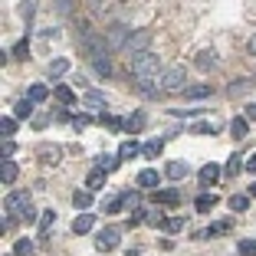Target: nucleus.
Instances as JSON below:
<instances>
[{"label": "nucleus", "mask_w": 256, "mask_h": 256, "mask_svg": "<svg viewBox=\"0 0 256 256\" xmlns=\"http://www.w3.org/2000/svg\"><path fill=\"white\" fill-rule=\"evenodd\" d=\"M60 158H62V148L60 144H43V148H40V161H43V164H60Z\"/></svg>", "instance_id": "14"}, {"label": "nucleus", "mask_w": 256, "mask_h": 256, "mask_svg": "<svg viewBox=\"0 0 256 256\" xmlns=\"http://www.w3.org/2000/svg\"><path fill=\"white\" fill-rule=\"evenodd\" d=\"M240 168H246V164H243V158H240V154H234V158L226 161L224 174H226V178H236V174H240Z\"/></svg>", "instance_id": "32"}, {"label": "nucleus", "mask_w": 256, "mask_h": 256, "mask_svg": "<svg viewBox=\"0 0 256 256\" xmlns=\"http://www.w3.org/2000/svg\"><path fill=\"white\" fill-rule=\"evenodd\" d=\"M188 161H168V168H164V178L168 181H184L188 178Z\"/></svg>", "instance_id": "11"}, {"label": "nucleus", "mask_w": 256, "mask_h": 256, "mask_svg": "<svg viewBox=\"0 0 256 256\" xmlns=\"http://www.w3.org/2000/svg\"><path fill=\"white\" fill-rule=\"evenodd\" d=\"M14 226H16V217L4 210V217H0V234H7V230H14Z\"/></svg>", "instance_id": "39"}, {"label": "nucleus", "mask_w": 256, "mask_h": 256, "mask_svg": "<svg viewBox=\"0 0 256 256\" xmlns=\"http://www.w3.org/2000/svg\"><path fill=\"white\" fill-rule=\"evenodd\" d=\"M148 40H151L148 30L132 33V40H128V46H125V53H132V60H135V56H142V53H148Z\"/></svg>", "instance_id": "8"}, {"label": "nucleus", "mask_w": 256, "mask_h": 256, "mask_svg": "<svg viewBox=\"0 0 256 256\" xmlns=\"http://www.w3.org/2000/svg\"><path fill=\"white\" fill-rule=\"evenodd\" d=\"M194 66H197V69H214V66H217V53H214V50H204V53H197V56H194Z\"/></svg>", "instance_id": "18"}, {"label": "nucleus", "mask_w": 256, "mask_h": 256, "mask_svg": "<svg viewBox=\"0 0 256 256\" xmlns=\"http://www.w3.org/2000/svg\"><path fill=\"white\" fill-rule=\"evenodd\" d=\"M102 188H106V171H89L86 174V190L96 194V190H102Z\"/></svg>", "instance_id": "17"}, {"label": "nucleus", "mask_w": 256, "mask_h": 256, "mask_svg": "<svg viewBox=\"0 0 256 256\" xmlns=\"http://www.w3.org/2000/svg\"><path fill=\"white\" fill-rule=\"evenodd\" d=\"M250 197H256V184H253V188H250Z\"/></svg>", "instance_id": "50"}, {"label": "nucleus", "mask_w": 256, "mask_h": 256, "mask_svg": "<svg viewBox=\"0 0 256 256\" xmlns=\"http://www.w3.org/2000/svg\"><path fill=\"white\" fill-rule=\"evenodd\" d=\"M128 40H132V33L125 30V23H112V26L106 30V43H108V50H125Z\"/></svg>", "instance_id": "6"}, {"label": "nucleus", "mask_w": 256, "mask_h": 256, "mask_svg": "<svg viewBox=\"0 0 256 256\" xmlns=\"http://www.w3.org/2000/svg\"><path fill=\"white\" fill-rule=\"evenodd\" d=\"M46 96H50V89H46L43 82H33L30 89H26V98H30V102H46Z\"/></svg>", "instance_id": "27"}, {"label": "nucleus", "mask_w": 256, "mask_h": 256, "mask_svg": "<svg viewBox=\"0 0 256 256\" xmlns=\"http://www.w3.org/2000/svg\"><path fill=\"white\" fill-rule=\"evenodd\" d=\"M4 210L7 214H20L26 224H36V210H33V200H30V194L26 190H10L7 194V204H4Z\"/></svg>", "instance_id": "2"}, {"label": "nucleus", "mask_w": 256, "mask_h": 256, "mask_svg": "<svg viewBox=\"0 0 256 256\" xmlns=\"http://www.w3.org/2000/svg\"><path fill=\"white\" fill-rule=\"evenodd\" d=\"M16 151V142L14 138H4V142H0V154H4V161H10V154H14Z\"/></svg>", "instance_id": "38"}, {"label": "nucleus", "mask_w": 256, "mask_h": 256, "mask_svg": "<svg viewBox=\"0 0 256 256\" xmlns=\"http://www.w3.org/2000/svg\"><path fill=\"white\" fill-rule=\"evenodd\" d=\"M243 118H256V102H253V106H246V115H243Z\"/></svg>", "instance_id": "48"}, {"label": "nucleus", "mask_w": 256, "mask_h": 256, "mask_svg": "<svg viewBox=\"0 0 256 256\" xmlns=\"http://www.w3.org/2000/svg\"><path fill=\"white\" fill-rule=\"evenodd\" d=\"M50 125V115H36V118H33V128H46Z\"/></svg>", "instance_id": "45"}, {"label": "nucleus", "mask_w": 256, "mask_h": 256, "mask_svg": "<svg viewBox=\"0 0 256 256\" xmlns=\"http://www.w3.org/2000/svg\"><path fill=\"white\" fill-rule=\"evenodd\" d=\"M46 72L50 76H66L69 72V60H53L50 66H46Z\"/></svg>", "instance_id": "34"}, {"label": "nucleus", "mask_w": 256, "mask_h": 256, "mask_svg": "<svg viewBox=\"0 0 256 256\" xmlns=\"http://www.w3.org/2000/svg\"><path fill=\"white\" fill-rule=\"evenodd\" d=\"M16 256H33V243L30 240H16Z\"/></svg>", "instance_id": "41"}, {"label": "nucleus", "mask_w": 256, "mask_h": 256, "mask_svg": "<svg viewBox=\"0 0 256 256\" xmlns=\"http://www.w3.org/2000/svg\"><path fill=\"white\" fill-rule=\"evenodd\" d=\"M138 204H142V197H138L135 190H128V194H125V207H132V210H142Z\"/></svg>", "instance_id": "42"}, {"label": "nucleus", "mask_w": 256, "mask_h": 256, "mask_svg": "<svg viewBox=\"0 0 256 256\" xmlns=\"http://www.w3.org/2000/svg\"><path fill=\"white\" fill-rule=\"evenodd\" d=\"M161 148H164V138H151V142L142 144V154H144V158H158Z\"/></svg>", "instance_id": "25"}, {"label": "nucleus", "mask_w": 256, "mask_h": 256, "mask_svg": "<svg viewBox=\"0 0 256 256\" xmlns=\"http://www.w3.org/2000/svg\"><path fill=\"white\" fill-rule=\"evenodd\" d=\"M135 184H138V190H158V188H161V171H154V168H144V171H138Z\"/></svg>", "instance_id": "7"}, {"label": "nucleus", "mask_w": 256, "mask_h": 256, "mask_svg": "<svg viewBox=\"0 0 256 256\" xmlns=\"http://www.w3.org/2000/svg\"><path fill=\"white\" fill-rule=\"evenodd\" d=\"M220 171H224V168L210 161V164H204V168H200V174H197V178H200L204 188H210V184H217V181H220Z\"/></svg>", "instance_id": "13"}, {"label": "nucleus", "mask_w": 256, "mask_h": 256, "mask_svg": "<svg viewBox=\"0 0 256 256\" xmlns=\"http://www.w3.org/2000/svg\"><path fill=\"white\" fill-rule=\"evenodd\" d=\"M138 154H142V144H138L135 138H128V142L122 144V151H118V158H122V161H132V158H138Z\"/></svg>", "instance_id": "19"}, {"label": "nucleus", "mask_w": 256, "mask_h": 256, "mask_svg": "<svg viewBox=\"0 0 256 256\" xmlns=\"http://www.w3.org/2000/svg\"><path fill=\"white\" fill-rule=\"evenodd\" d=\"M96 122V115L92 112H86V115H76V128H82V125H92Z\"/></svg>", "instance_id": "43"}, {"label": "nucleus", "mask_w": 256, "mask_h": 256, "mask_svg": "<svg viewBox=\"0 0 256 256\" xmlns=\"http://www.w3.org/2000/svg\"><path fill=\"white\" fill-rule=\"evenodd\" d=\"M217 200H220V197H214V194H204L200 200L194 204V210H197V214H207V210H210V207H214Z\"/></svg>", "instance_id": "36"}, {"label": "nucleus", "mask_w": 256, "mask_h": 256, "mask_svg": "<svg viewBox=\"0 0 256 256\" xmlns=\"http://www.w3.org/2000/svg\"><path fill=\"white\" fill-rule=\"evenodd\" d=\"M16 56H20V60L26 56V40H20V43H16Z\"/></svg>", "instance_id": "46"}, {"label": "nucleus", "mask_w": 256, "mask_h": 256, "mask_svg": "<svg viewBox=\"0 0 256 256\" xmlns=\"http://www.w3.org/2000/svg\"><path fill=\"white\" fill-rule=\"evenodd\" d=\"M188 66H168L164 72H161V86H164V92H174V89H188Z\"/></svg>", "instance_id": "4"}, {"label": "nucleus", "mask_w": 256, "mask_h": 256, "mask_svg": "<svg viewBox=\"0 0 256 256\" xmlns=\"http://www.w3.org/2000/svg\"><path fill=\"white\" fill-rule=\"evenodd\" d=\"M158 66H161V62H158V56H154V53H151V50H148V53L135 56V60L128 62V76L142 82V79H151V76L158 72Z\"/></svg>", "instance_id": "3"}, {"label": "nucleus", "mask_w": 256, "mask_h": 256, "mask_svg": "<svg viewBox=\"0 0 256 256\" xmlns=\"http://www.w3.org/2000/svg\"><path fill=\"white\" fill-rule=\"evenodd\" d=\"M86 53H89V66L96 69L98 79H112V50H108L106 36H89Z\"/></svg>", "instance_id": "1"}, {"label": "nucleus", "mask_w": 256, "mask_h": 256, "mask_svg": "<svg viewBox=\"0 0 256 256\" xmlns=\"http://www.w3.org/2000/svg\"><path fill=\"white\" fill-rule=\"evenodd\" d=\"M98 122H102L106 128H112V132H122V128H125V122H122L118 115H108V112H102V115H98Z\"/></svg>", "instance_id": "31"}, {"label": "nucleus", "mask_w": 256, "mask_h": 256, "mask_svg": "<svg viewBox=\"0 0 256 256\" xmlns=\"http://www.w3.org/2000/svg\"><path fill=\"white\" fill-rule=\"evenodd\" d=\"M246 53H250V56H256V36H253V40L246 43Z\"/></svg>", "instance_id": "49"}, {"label": "nucleus", "mask_w": 256, "mask_h": 256, "mask_svg": "<svg viewBox=\"0 0 256 256\" xmlns=\"http://www.w3.org/2000/svg\"><path fill=\"white\" fill-rule=\"evenodd\" d=\"M53 96L62 102V108H66V106H72V102H76V92L69 89V86H56V89H53Z\"/></svg>", "instance_id": "29"}, {"label": "nucleus", "mask_w": 256, "mask_h": 256, "mask_svg": "<svg viewBox=\"0 0 256 256\" xmlns=\"http://www.w3.org/2000/svg\"><path fill=\"white\" fill-rule=\"evenodd\" d=\"M53 217H56L53 210H43V214H40V226H43V230H50V224H53Z\"/></svg>", "instance_id": "44"}, {"label": "nucleus", "mask_w": 256, "mask_h": 256, "mask_svg": "<svg viewBox=\"0 0 256 256\" xmlns=\"http://www.w3.org/2000/svg\"><path fill=\"white\" fill-rule=\"evenodd\" d=\"M144 122H148V118H144V112H132V115L125 118V128H122V132H128V135H138V132L144 128Z\"/></svg>", "instance_id": "16"}, {"label": "nucleus", "mask_w": 256, "mask_h": 256, "mask_svg": "<svg viewBox=\"0 0 256 256\" xmlns=\"http://www.w3.org/2000/svg\"><path fill=\"white\" fill-rule=\"evenodd\" d=\"M210 96H214V89L207 82H197V86L184 89V98H190V102H204V98H210Z\"/></svg>", "instance_id": "12"}, {"label": "nucleus", "mask_w": 256, "mask_h": 256, "mask_svg": "<svg viewBox=\"0 0 256 256\" xmlns=\"http://www.w3.org/2000/svg\"><path fill=\"white\" fill-rule=\"evenodd\" d=\"M190 132H197V135H214L217 128H214V125H207V122H194V125H190Z\"/></svg>", "instance_id": "40"}, {"label": "nucleus", "mask_w": 256, "mask_h": 256, "mask_svg": "<svg viewBox=\"0 0 256 256\" xmlns=\"http://www.w3.org/2000/svg\"><path fill=\"white\" fill-rule=\"evenodd\" d=\"M92 226H96V217H92V214H79V217L72 220V234L76 236H86Z\"/></svg>", "instance_id": "15"}, {"label": "nucleus", "mask_w": 256, "mask_h": 256, "mask_svg": "<svg viewBox=\"0 0 256 256\" xmlns=\"http://www.w3.org/2000/svg\"><path fill=\"white\" fill-rule=\"evenodd\" d=\"M92 200H96V197H92V190H76V194H72V204H76V207H79V210H89V207H92Z\"/></svg>", "instance_id": "22"}, {"label": "nucleus", "mask_w": 256, "mask_h": 256, "mask_svg": "<svg viewBox=\"0 0 256 256\" xmlns=\"http://www.w3.org/2000/svg\"><path fill=\"white\" fill-rule=\"evenodd\" d=\"M30 115H33V102L30 98H20L14 106V118H30Z\"/></svg>", "instance_id": "30"}, {"label": "nucleus", "mask_w": 256, "mask_h": 256, "mask_svg": "<svg viewBox=\"0 0 256 256\" xmlns=\"http://www.w3.org/2000/svg\"><path fill=\"white\" fill-rule=\"evenodd\" d=\"M118 243H122V230H118V226H106V230H98V234H96V250H98V253H112Z\"/></svg>", "instance_id": "5"}, {"label": "nucleus", "mask_w": 256, "mask_h": 256, "mask_svg": "<svg viewBox=\"0 0 256 256\" xmlns=\"http://www.w3.org/2000/svg\"><path fill=\"white\" fill-rule=\"evenodd\" d=\"M158 230H164V234H181L184 230V217H164V224H161Z\"/></svg>", "instance_id": "28"}, {"label": "nucleus", "mask_w": 256, "mask_h": 256, "mask_svg": "<svg viewBox=\"0 0 256 256\" xmlns=\"http://www.w3.org/2000/svg\"><path fill=\"white\" fill-rule=\"evenodd\" d=\"M14 132H16V118L4 115V118H0V135H4V138H14Z\"/></svg>", "instance_id": "35"}, {"label": "nucleus", "mask_w": 256, "mask_h": 256, "mask_svg": "<svg viewBox=\"0 0 256 256\" xmlns=\"http://www.w3.org/2000/svg\"><path fill=\"white\" fill-rule=\"evenodd\" d=\"M118 161L122 158H112V154H98V158L96 161H92V164H96V171H115V168H118Z\"/></svg>", "instance_id": "23"}, {"label": "nucleus", "mask_w": 256, "mask_h": 256, "mask_svg": "<svg viewBox=\"0 0 256 256\" xmlns=\"http://www.w3.org/2000/svg\"><path fill=\"white\" fill-rule=\"evenodd\" d=\"M230 135H234L236 142H243V138L250 135V122L246 118H234V122H230Z\"/></svg>", "instance_id": "24"}, {"label": "nucleus", "mask_w": 256, "mask_h": 256, "mask_svg": "<svg viewBox=\"0 0 256 256\" xmlns=\"http://www.w3.org/2000/svg\"><path fill=\"white\" fill-rule=\"evenodd\" d=\"M240 256H256V236H250V240H240Z\"/></svg>", "instance_id": "37"}, {"label": "nucleus", "mask_w": 256, "mask_h": 256, "mask_svg": "<svg viewBox=\"0 0 256 256\" xmlns=\"http://www.w3.org/2000/svg\"><path fill=\"white\" fill-rule=\"evenodd\" d=\"M151 200H154V204H158V207H174V204H178V200H181V194H178V188H158V190H154V194H151Z\"/></svg>", "instance_id": "10"}, {"label": "nucleus", "mask_w": 256, "mask_h": 256, "mask_svg": "<svg viewBox=\"0 0 256 256\" xmlns=\"http://www.w3.org/2000/svg\"><path fill=\"white\" fill-rule=\"evenodd\" d=\"M125 210V194H115L112 200H106V214H122Z\"/></svg>", "instance_id": "33"}, {"label": "nucleus", "mask_w": 256, "mask_h": 256, "mask_svg": "<svg viewBox=\"0 0 256 256\" xmlns=\"http://www.w3.org/2000/svg\"><path fill=\"white\" fill-rule=\"evenodd\" d=\"M226 204H230V210H234V214H243L250 207V197L246 194H230V197H226Z\"/></svg>", "instance_id": "26"}, {"label": "nucleus", "mask_w": 256, "mask_h": 256, "mask_svg": "<svg viewBox=\"0 0 256 256\" xmlns=\"http://www.w3.org/2000/svg\"><path fill=\"white\" fill-rule=\"evenodd\" d=\"M246 171L256 174V154H250V158H246Z\"/></svg>", "instance_id": "47"}, {"label": "nucleus", "mask_w": 256, "mask_h": 256, "mask_svg": "<svg viewBox=\"0 0 256 256\" xmlns=\"http://www.w3.org/2000/svg\"><path fill=\"white\" fill-rule=\"evenodd\" d=\"M230 230H234V220L224 217V220H217L210 230H204V234H197V236H217V234H230Z\"/></svg>", "instance_id": "21"}, {"label": "nucleus", "mask_w": 256, "mask_h": 256, "mask_svg": "<svg viewBox=\"0 0 256 256\" xmlns=\"http://www.w3.org/2000/svg\"><path fill=\"white\" fill-rule=\"evenodd\" d=\"M161 92H164V86H161V76H158V79L151 76V79H142V82H138V96H144V98H158Z\"/></svg>", "instance_id": "9"}, {"label": "nucleus", "mask_w": 256, "mask_h": 256, "mask_svg": "<svg viewBox=\"0 0 256 256\" xmlns=\"http://www.w3.org/2000/svg\"><path fill=\"white\" fill-rule=\"evenodd\" d=\"M16 174H20V168H16L14 161H4V164H0V181L7 184V188L16 181Z\"/></svg>", "instance_id": "20"}]
</instances>
